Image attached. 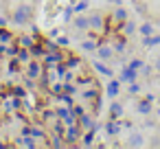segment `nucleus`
Here are the masks:
<instances>
[{"mask_svg": "<svg viewBox=\"0 0 160 149\" xmlns=\"http://www.w3.org/2000/svg\"><path fill=\"white\" fill-rule=\"evenodd\" d=\"M123 116V105L121 103H112L110 105V118H121Z\"/></svg>", "mask_w": 160, "mask_h": 149, "instance_id": "18", "label": "nucleus"}, {"mask_svg": "<svg viewBox=\"0 0 160 149\" xmlns=\"http://www.w3.org/2000/svg\"><path fill=\"white\" fill-rule=\"evenodd\" d=\"M77 125H79L81 129H97V127H99V125L94 123V118L88 116V114H81V116L77 118Z\"/></svg>", "mask_w": 160, "mask_h": 149, "instance_id": "7", "label": "nucleus"}, {"mask_svg": "<svg viewBox=\"0 0 160 149\" xmlns=\"http://www.w3.org/2000/svg\"><path fill=\"white\" fill-rule=\"evenodd\" d=\"M97 46H99V44H97V42H92V40L81 42V48H83V51H88V53H90V51H97Z\"/></svg>", "mask_w": 160, "mask_h": 149, "instance_id": "23", "label": "nucleus"}, {"mask_svg": "<svg viewBox=\"0 0 160 149\" xmlns=\"http://www.w3.org/2000/svg\"><path fill=\"white\" fill-rule=\"evenodd\" d=\"M114 18H116V20H118V22H125V20H127V18H129V16H127V11H125V9H123V7H118V9H116V11H114Z\"/></svg>", "mask_w": 160, "mask_h": 149, "instance_id": "20", "label": "nucleus"}, {"mask_svg": "<svg viewBox=\"0 0 160 149\" xmlns=\"http://www.w3.org/2000/svg\"><path fill=\"white\" fill-rule=\"evenodd\" d=\"M110 2H116V5H121V0H110Z\"/></svg>", "mask_w": 160, "mask_h": 149, "instance_id": "34", "label": "nucleus"}, {"mask_svg": "<svg viewBox=\"0 0 160 149\" xmlns=\"http://www.w3.org/2000/svg\"><path fill=\"white\" fill-rule=\"evenodd\" d=\"M0 27H7V18L5 16H0Z\"/></svg>", "mask_w": 160, "mask_h": 149, "instance_id": "32", "label": "nucleus"}, {"mask_svg": "<svg viewBox=\"0 0 160 149\" xmlns=\"http://www.w3.org/2000/svg\"><path fill=\"white\" fill-rule=\"evenodd\" d=\"M88 22H90V29H94V31H101V29L105 27L103 13H92V16H88Z\"/></svg>", "mask_w": 160, "mask_h": 149, "instance_id": "5", "label": "nucleus"}, {"mask_svg": "<svg viewBox=\"0 0 160 149\" xmlns=\"http://www.w3.org/2000/svg\"><path fill=\"white\" fill-rule=\"evenodd\" d=\"M72 24H75V29H79V31H90L88 16H81V13H77V18L72 20Z\"/></svg>", "mask_w": 160, "mask_h": 149, "instance_id": "9", "label": "nucleus"}, {"mask_svg": "<svg viewBox=\"0 0 160 149\" xmlns=\"http://www.w3.org/2000/svg\"><path fill=\"white\" fill-rule=\"evenodd\" d=\"M158 118H160V110H158Z\"/></svg>", "mask_w": 160, "mask_h": 149, "instance_id": "35", "label": "nucleus"}, {"mask_svg": "<svg viewBox=\"0 0 160 149\" xmlns=\"http://www.w3.org/2000/svg\"><path fill=\"white\" fill-rule=\"evenodd\" d=\"M125 48H127V35L121 33V37L114 42V53H125Z\"/></svg>", "mask_w": 160, "mask_h": 149, "instance_id": "14", "label": "nucleus"}, {"mask_svg": "<svg viewBox=\"0 0 160 149\" xmlns=\"http://www.w3.org/2000/svg\"><path fill=\"white\" fill-rule=\"evenodd\" d=\"M136 75H138V70H134L132 66H125L118 79H121V83H132V81H136Z\"/></svg>", "mask_w": 160, "mask_h": 149, "instance_id": "6", "label": "nucleus"}, {"mask_svg": "<svg viewBox=\"0 0 160 149\" xmlns=\"http://www.w3.org/2000/svg\"><path fill=\"white\" fill-rule=\"evenodd\" d=\"M0 42H2V44L11 42V31H7L5 27H0Z\"/></svg>", "mask_w": 160, "mask_h": 149, "instance_id": "22", "label": "nucleus"}, {"mask_svg": "<svg viewBox=\"0 0 160 149\" xmlns=\"http://www.w3.org/2000/svg\"><path fill=\"white\" fill-rule=\"evenodd\" d=\"M33 42H35V40L29 37V35H22V37H20V46H24V48H27V46H33Z\"/></svg>", "mask_w": 160, "mask_h": 149, "instance_id": "26", "label": "nucleus"}, {"mask_svg": "<svg viewBox=\"0 0 160 149\" xmlns=\"http://www.w3.org/2000/svg\"><path fill=\"white\" fill-rule=\"evenodd\" d=\"M64 92H68V94L72 92V94H75V92H77V88H75L72 83H64Z\"/></svg>", "mask_w": 160, "mask_h": 149, "instance_id": "30", "label": "nucleus"}, {"mask_svg": "<svg viewBox=\"0 0 160 149\" xmlns=\"http://www.w3.org/2000/svg\"><path fill=\"white\" fill-rule=\"evenodd\" d=\"M134 70H140V66H142V59H132V64H129Z\"/></svg>", "mask_w": 160, "mask_h": 149, "instance_id": "29", "label": "nucleus"}, {"mask_svg": "<svg viewBox=\"0 0 160 149\" xmlns=\"http://www.w3.org/2000/svg\"><path fill=\"white\" fill-rule=\"evenodd\" d=\"M140 35H142V37H149V35H153V24H151V22H145V24L140 27Z\"/></svg>", "mask_w": 160, "mask_h": 149, "instance_id": "19", "label": "nucleus"}, {"mask_svg": "<svg viewBox=\"0 0 160 149\" xmlns=\"http://www.w3.org/2000/svg\"><path fill=\"white\" fill-rule=\"evenodd\" d=\"M127 86H129V94H138V92H140V86H138L136 81H132V83H127Z\"/></svg>", "mask_w": 160, "mask_h": 149, "instance_id": "27", "label": "nucleus"}, {"mask_svg": "<svg viewBox=\"0 0 160 149\" xmlns=\"http://www.w3.org/2000/svg\"><path fill=\"white\" fill-rule=\"evenodd\" d=\"M118 132H121L118 118H110V121L105 123V134H108V136H118Z\"/></svg>", "mask_w": 160, "mask_h": 149, "instance_id": "8", "label": "nucleus"}, {"mask_svg": "<svg viewBox=\"0 0 160 149\" xmlns=\"http://www.w3.org/2000/svg\"><path fill=\"white\" fill-rule=\"evenodd\" d=\"M31 7L29 5H20V7H16V11H13V22L18 24V27H27L29 22H31Z\"/></svg>", "mask_w": 160, "mask_h": 149, "instance_id": "1", "label": "nucleus"}, {"mask_svg": "<svg viewBox=\"0 0 160 149\" xmlns=\"http://www.w3.org/2000/svg\"><path fill=\"white\" fill-rule=\"evenodd\" d=\"M151 110H153V107H151V101H149V99L136 103V112H138V114H145V116H147V114H151Z\"/></svg>", "mask_w": 160, "mask_h": 149, "instance_id": "12", "label": "nucleus"}, {"mask_svg": "<svg viewBox=\"0 0 160 149\" xmlns=\"http://www.w3.org/2000/svg\"><path fill=\"white\" fill-rule=\"evenodd\" d=\"M138 72H142V75H145V77H149V75H151V66H147V64H142V66H140V70H138Z\"/></svg>", "mask_w": 160, "mask_h": 149, "instance_id": "28", "label": "nucleus"}, {"mask_svg": "<svg viewBox=\"0 0 160 149\" xmlns=\"http://www.w3.org/2000/svg\"><path fill=\"white\" fill-rule=\"evenodd\" d=\"M127 145H129V147H142V145H145L142 134H132V136H129V140H127Z\"/></svg>", "mask_w": 160, "mask_h": 149, "instance_id": "16", "label": "nucleus"}, {"mask_svg": "<svg viewBox=\"0 0 160 149\" xmlns=\"http://www.w3.org/2000/svg\"><path fill=\"white\" fill-rule=\"evenodd\" d=\"M97 57H99L101 62H110V59L114 57V46H110V44H99V46H97Z\"/></svg>", "mask_w": 160, "mask_h": 149, "instance_id": "4", "label": "nucleus"}, {"mask_svg": "<svg viewBox=\"0 0 160 149\" xmlns=\"http://www.w3.org/2000/svg\"><path fill=\"white\" fill-rule=\"evenodd\" d=\"M105 92H108V97H110V99H114V97L121 92V79H112V81L108 83Z\"/></svg>", "mask_w": 160, "mask_h": 149, "instance_id": "11", "label": "nucleus"}, {"mask_svg": "<svg viewBox=\"0 0 160 149\" xmlns=\"http://www.w3.org/2000/svg\"><path fill=\"white\" fill-rule=\"evenodd\" d=\"M142 46H147V48L160 46V33H158V35H149V37H142Z\"/></svg>", "mask_w": 160, "mask_h": 149, "instance_id": "15", "label": "nucleus"}, {"mask_svg": "<svg viewBox=\"0 0 160 149\" xmlns=\"http://www.w3.org/2000/svg\"><path fill=\"white\" fill-rule=\"evenodd\" d=\"M57 44H62V46H66V44H68V37H59V40H57Z\"/></svg>", "mask_w": 160, "mask_h": 149, "instance_id": "31", "label": "nucleus"}, {"mask_svg": "<svg viewBox=\"0 0 160 149\" xmlns=\"http://www.w3.org/2000/svg\"><path fill=\"white\" fill-rule=\"evenodd\" d=\"M48 90H51L53 94H62V92H64V83H59V81L55 83V81H53V83H48Z\"/></svg>", "mask_w": 160, "mask_h": 149, "instance_id": "21", "label": "nucleus"}, {"mask_svg": "<svg viewBox=\"0 0 160 149\" xmlns=\"http://www.w3.org/2000/svg\"><path fill=\"white\" fill-rule=\"evenodd\" d=\"M31 136L33 138H48V134L44 129H40V127H31Z\"/></svg>", "mask_w": 160, "mask_h": 149, "instance_id": "24", "label": "nucleus"}, {"mask_svg": "<svg viewBox=\"0 0 160 149\" xmlns=\"http://www.w3.org/2000/svg\"><path fill=\"white\" fill-rule=\"evenodd\" d=\"M156 68H158V70H160V59H156Z\"/></svg>", "mask_w": 160, "mask_h": 149, "instance_id": "33", "label": "nucleus"}, {"mask_svg": "<svg viewBox=\"0 0 160 149\" xmlns=\"http://www.w3.org/2000/svg\"><path fill=\"white\" fill-rule=\"evenodd\" d=\"M94 70H97L99 75L110 77V79L114 77V70H112V68H108V64H105V62H101V59H99V62H94Z\"/></svg>", "mask_w": 160, "mask_h": 149, "instance_id": "10", "label": "nucleus"}, {"mask_svg": "<svg viewBox=\"0 0 160 149\" xmlns=\"http://www.w3.org/2000/svg\"><path fill=\"white\" fill-rule=\"evenodd\" d=\"M16 59H18L20 64H29V62H31V53H29V48H20L18 55H16Z\"/></svg>", "mask_w": 160, "mask_h": 149, "instance_id": "17", "label": "nucleus"}, {"mask_svg": "<svg viewBox=\"0 0 160 149\" xmlns=\"http://www.w3.org/2000/svg\"><path fill=\"white\" fill-rule=\"evenodd\" d=\"M134 31H136V22L127 18V20L123 22V27H121V33H123V35H132Z\"/></svg>", "mask_w": 160, "mask_h": 149, "instance_id": "13", "label": "nucleus"}, {"mask_svg": "<svg viewBox=\"0 0 160 149\" xmlns=\"http://www.w3.org/2000/svg\"><path fill=\"white\" fill-rule=\"evenodd\" d=\"M81 134H83V129H81L77 123H72V125H68V129L64 132V142H66V145H77V140L81 138Z\"/></svg>", "mask_w": 160, "mask_h": 149, "instance_id": "2", "label": "nucleus"}, {"mask_svg": "<svg viewBox=\"0 0 160 149\" xmlns=\"http://www.w3.org/2000/svg\"><path fill=\"white\" fill-rule=\"evenodd\" d=\"M44 75V64L42 62H29L27 64V79H40Z\"/></svg>", "mask_w": 160, "mask_h": 149, "instance_id": "3", "label": "nucleus"}, {"mask_svg": "<svg viewBox=\"0 0 160 149\" xmlns=\"http://www.w3.org/2000/svg\"><path fill=\"white\" fill-rule=\"evenodd\" d=\"M86 9H88V0H81V2H77V5L72 7V11H75V13H83Z\"/></svg>", "mask_w": 160, "mask_h": 149, "instance_id": "25", "label": "nucleus"}]
</instances>
